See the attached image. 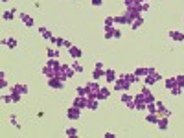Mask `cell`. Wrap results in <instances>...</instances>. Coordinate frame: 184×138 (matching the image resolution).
<instances>
[{
  "label": "cell",
  "mask_w": 184,
  "mask_h": 138,
  "mask_svg": "<svg viewBox=\"0 0 184 138\" xmlns=\"http://www.w3.org/2000/svg\"><path fill=\"white\" fill-rule=\"evenodd\" d=\"M59 63L55 61V59H50L48 61V65L44 66V76L50 79V77H57V70H59Z\"/></svg>",
  "instance_id": "obj_1"
},
{
  "label": "cell",
  "mask_w": 184,
  "mask_h": 138,
  "mask_svg": "<svg viewBox=\"0 0 184 138\" xmlns=\"http://www.w3.org/2000/svg\"><path fill=\"white\" fill-rule=\"evenodd\" d=\"M72 76H74V68H72V66H67V65H61V66H59V70H57V77H59V79L67 81V79L72 77Z\"/></svg>",
  "instance_id": "obj_2"
},
{
  "label": "cell",
  "mask_w": 184,
  "mask_h": 138,
  "mask_svg": "<svg viewBox=\"0 0 184 138\" xmlns=\"http://www.w3.org/2000/svg\"><path fill=\"white\" fill-rule=\"evenodd\" d=\"M160 79V74L157 72V70H153V68H149L147 70V76H146V83L147 85H153V83H157Z\"/></svg>",
  "instance_id": "obj_3"
},
{
  "label": "cell",
  "mask_w": 184,
  "mask_h": 138,
  "mask_svg": "<svg viewBox=\"0 0 184 138\" xmlns=\"http://www.w3.org/2000/svg\"><path fill=\"white\" fill-rule=\"evenodd\" d=\"M147 107V101H146V98H144V94H140V96H136L134 98V109H138V111H144Z\"/></svg>",
  "instance_id": "obj_4"
},
{
  "label": "cell",
  "mask_w": 184,
  "mask_h": 138,
  "mask_svg": "<svg viewBox=\"0 0 184 138\" xmlns=\"http://www.w3.org/2000/svg\"><path fill=\"white\" fill-rule=\"evenodd\" d=\"M67 116L70 120H78L79 116H81V109H78V107H70L68 111H67Z\"/></svg>",
  "instance_id": "obj_5"
},
{
  "label": "cell",
  "mask_w": 184,
  "mask_h": 138,
  "mask_svg": "<svg viewBox=\"0 0 184 138\" xmlns=\"http://www.w3.org/2000/svg\"><path fill=\"white\" fill-rule=\"evenodd\" d=\"M129 85H131V83H129V81H127V79H125V77L122 76L120 79L116 81V85H114V89H116V90H125V89L129 87Z\"/></svg>",
  "instance_id": "obj_6"
},
{
  "label": "cell",
  "mask_w": 184,
  "mask_h": 138,
  "mask_svg": "<svg viewBox=\"0 0 184 138\" xmlns=\"http://www.w3.org/2000/svg\"><path fill=\"white\" fill-rule=\"evenodd\" d=\"M86 103H89V98H85V96H78L74 101V107H78V109H85L86 107Z\"/></svg>",
  "instance_id": "obj_7"
},
{
  "label": "cell",
  "mask_w": 184,
  "mask_h": 138,
  "mask_svg": "<svg viewBox=\"0 0 184 138\" xmlns=\"http://www.w3.org/2000/svg\"><path fill=\"white\" fill-rule=\"evenodd\" d=\"M48 85H50V89H61V87H63V79H59V77H50Z\"/></svg>",
  "instance_id": "obj_8"
},
{
  "label": "cell",
  "mask_w": 184,
  "mask_h": 138,
  "mask_svg": "<svg viewBox=\"0 0 184 138\" xmlns=\"http://www.w3.org/2000/svg\"><path fill=\"white\" fill-rule=\"evenodd\" d=\"M168 123H169V116H158V122H157V125L160 127V129H166V127H168Z\"/></svg>",
  "instance_id": "obj_9"
},
{
  "label": "cell",
  "mask_w": 184,
  "mask_h": 138,
  "mask_svg": "<svg viewBox=\"0 0 184 138\" xmlns=\"http://www.w3.org/2000/svg\"><path fill=\"white\" fill-rule=\"evenodd\" d=\"M86 89H89V92H90V96H96V94H98V90L101 89L98 83H89L86 85Z\"/></svg>",
  "instance_id": "obj_10"
},
{
  "label": "cell",
  "mask_w": 184,
  "mask_h": 138,
  "mask_svg": "<svg viewBox=\"0 0 184 138\" xmlns=\"http://www.w3.org/2000/svg\"><path fill=\"white\" fill-rule=\"evenodd\" d=\"M127 9H133V7H138L140 9V4H142V0H123Z\"/></svg>",
  "instance_id": "obj_11"
},
{
  "label": "cell",
  "mask_w": 184,
  "mask_h": 138,
  "mask_svg": "<svg viewBox=\"0 0 184 138\" xmlns=\"http://www.w3.org/2000/svg\"><path fill=\"white\" fill-rule=\"evenodd\" d=\"M109 92H111L109 89H103V87H101V89L98 90V94H96V98H98V100H105V98H109Z\"/></svg>",
  "instance_id": "obj_12"
},
{
  "label": "cell",
  "mask_w": 184,
  "mask_h": 138,
  "mask_svg": "<svg viewBox=\"0 0 184 138\" xmlns=\"http://www.w3.org/2000/svg\"><path fill=\"white\" fill-rule=\"evenodd\" d=\"M122 101L127 105L129 109H134V98H131V96H127V94H125V96L122 98Z\"/></svg>",
  "instance_id": "obj_13"
},
{
  "label": "cell",
  "mask_w": 184,
  "mask_h": 138,
  "mask_svg": "<svg viewBox=\"0 0 184 138\" xmlns=\"http://www.w3.org/2000/svg\"><path fill=\"white\" fill-rule=\"evenodd\" d=\"M157 111H158V114H160V116H169V114H171V112H169V111H168V109H166L160 101L157 103Z\"/></svg>",
  "instance_id": "obj_14"
},
{
  "label": "cell",
  "mask_w": 184,
  "mask_h": 138,
  "mask_svg": "<svg viewBox=\"0 0 184 138\" xmlns=\"http://www.w3.org/2000/svg\"><path fill=\"white\" fill-rule=\"evenodd\" d=\"M13 92L22 96V94H26V92H28V87H26V85H17V87H13Z\"/></svg>",
  "instance_id": "obj_15"
},
{
  "label": "cell",
  "mask_w": 184,
  "mask_h": 138,
  "mask_svg": "<svg viewBox=\"0 0 184 138\" xmlns=\"http://www.w3.org/2000/svg\"><path fill=\"white\" fill-rule=\"evenodd\" d=\"M142 94H144V98H146V101H147V103H153V101H155V98H153V94H151V90H149V89H144V90H142Z\"/></svg>",
  "instance_id": "obj_16"
},
{
  "label": "cell",
  "mask_w": 184,
  "mask_h": 138,
  "mask_svg": "<svg viewBox=\"0 0 184 138\" xmlns=\"http://www.w3.org/2000/svg\"><path fill=\"white\" fill-rule=\"evenodd\" d=\"M169 37H171V39H175V41H179V42H180V41H184V33H179V31H173V30L169 31Z\"/></svg>",
  "instance_id": "obj_17"
},
{
  "label": "cell",
  "mask_w": 184,
  "mask_h": 138,
  "mask_svg": "<svg viewBox=\"0 0 184 138\" xmlns=\"http://www.w3.org/2000/svg\"><path fill=\"white\" fill-rule=\"evenodd\" d=\"M18 100H20V94H15V92L11 94V96H6V98H4L6 103H13V101H18Z\"/></svg>",
  "instance_id": "obj_18"
},
{
  "label": "cell",
  "mask_w": 184,
  "mask_h": 138,
  "mask_svg": "<svg viewBox=\"0 0 184 138\" xmlns=\"http://www.w3.org/2000/svg\"><path fill=\"white\" fill-rule=\"evenodd\" d=\"M105 77H107V81H109V83H114V81H116V72L107 70V72H105Z\"/></svg>",
  "instance_id": "obj_19"
},
{
  "label": "cell",
  "mask_w": 184,
  "mask_h": 138,
  "mask_svg": "<svg viewBox=\"0 0 184 138\" xmlns=\"http://www.w3.org/2000/svg\"><path fill=\"white\" fill-rule=\"evenodd\" d=\"M166 87L171 90V89H175V87H179V85H177V77H169L168 81H166Z\"/></svg>",
  "instance_id": "obj_20"
},
{
  "label": "cell",
  "mask_w": 184,
  "mask_h": 138,
  "mask_svg": "<svg viewBox=\"0 0 184 138\" xmlns=\"http://www.w3.org/2000/svg\"><path fill=\"white\" fill-rule=\"evenodd\" d=\"M78 96H85V98H90V92L86 87H79L78 89Z\"/></svg>",
  "instance_id": "obj_21"
},
{
  "label": "cell",
  "mask_w": 184,
  "mask_h": 138,
  "mask_svg": "<svg viewBox=\"0 0 184 138\" xmlns=\"http://www.w3.org/2000/svg\"><path fill=\"white\" fill-rule=\"evenodd\" d=\"M20 18H22V22L26 24V26H33V18H31V17H28V15H20Z\"/></svg>",
  "instance_id": "obj_22"
},
{
  "label": "cell",
  "mask_w": 184,
  "mask_h": 138,
  "mask_svg": "<svg viewBox=\"0 0 184 138\" xmlns=\"http://www.w3.org/2000/svg\"><path fill=\"white\" fill-rule=\"evenodd\" d=\"M70 55H72V57H75V59L81 57V50H79V48H75V46H72V48H70Z\"/></svg>",
  "instance_id": "obj_23"
},
{
  "label": "cell",
  "mask_w": 184,
  "mask_h": 138,
  "mask_svg": "<svg viewBox=\"0 0 184 138\" xmlns=\"http://www.w3.org/2000/svg\"><path fill=\"white\" fill-rule=\"evenodd\" d=\"M39 33H41L42 37H46L48 41H52V33H50V31H48L46 28H39Z\"/></svg>",
  "instance_id": "obj_24"
},
{
  "label": "cell",
  "mask_w": 184,
  "mask_h": 138,
  "mask_svg": "<svg viewBox=\"0 0 184 138\" xmlns=\"http://www.w3.org/2000/svg\"><path fill=\"white\" fill-rule=\"evenodd\" d=\"M147 70L149 68H136V72H134V76L140 79V76H147Z\"/></svg>",
  "instance_id": "obj_25"
},
{
  "label": "cell",
  "mask_w": 184,
  "mask_h": 138,
  "mask_svg": "<svg viewBox=\"0 0 184 138\" xmlns=\"http://www.w3.org/2000/svg\"><path fill=\"white\" fill-rule=\"evenodd\" d=\"M101 76H105V74L101 72V66H96V68H94V79H98V77H101Z\"/></svg>",
  "instance_id": "obj_26"
},
{
  "label": "cell",
  "mask_w": 184,
  "mask_h": 138,
  "mask_svg": "<svg viewBox=\"0 0 184 138\" xmlns=\"http://www.w3.org/2000/svg\"><path fill=\"white\" fill-rule=\"evenodd\" d=\"M123 77H125V79H127L129 83H134V81L138 79V77L134 76V74H123Z\"/></svg>",
  "instance_id": "obj_27"
},
{
  "label": "cell",
  "mask_w": 184,
  "mask_h": 138,
  "mask_svg": "<svg viewBox=\"0 0 184 138\" xmlns=\"http://www.w3.org/2000/svg\"><path fill=\"white\" fill-rule=\"evenodd\" d=\"M4 44L9 46V48H15V46H17V41H15V39H9V41H4Z\"/></svg>",
  "instance_id": "obj_28"
},
{
  "label": "cell",
  "mask_w": 184,
  "mask_h": 138,
  "mask_svg": "<svg viewBox=\"0 0 184 138\" xmlns=\"http://www.w3.org/2000/svg\"><path fill=\"white\" fill-rule=\"evenodd\" d=\"M142 22H144V20H142V17H138V18L134 20V22H133V28H134V30H138L140 26H142Z\"/></svg>",
  "instance_id": "obj_29"
},
{
  "label": "cell",
  "mask_w": 184,
  "mask_h": 138,
  "mask_svg": "<svg viewBox=\"0 0 184 138\" xmlns=\"http://www.w3.org/2000/svg\"><path fill=\"white\" fill-rule=\"evenodd\" d=\"M48 55H50V59H57L59 57V54H57L55 50H48Z\"/></svg>",
  "instance_id": "obj_30"
},
{
  "label": "cell",
  "mask_w": 184,
  "mask_h": 138,
  "mask_svg": "<svg viewBox=\"0 0 184 138\" xmlns=\"http://www.w3.org/2000/svg\"><path fill=\"white\" fill-rule=\"evenodd\" d=\"M72 68H74V72H78V74H79V72H83V66L79 65V63H74V66H72Z\"/></svg>",
  "instance_id": "obj_31"
},
{
  "label": "cell",
  "mask_w": 184,
  "mask_h": 138,
  "mask_svg": "<svg viewBox=\"0 0 184 138\" xmlns=\"http://www.w3.org/2000/svg\"><path fill=\"white\" fill-rule=\"evenodd\" d=\"M169 92H171V94H175V96H179V94L182 92V87H175V89H171Z\"/></svg>",
  "instance_id": "obj_32"
},
{
  "label": "cell",
  "mask_w": 184,
  "mask_h": 138,
  "mask_svg": "<svg viewBox=\"0 0 184 138\" xmlns=\"http://www.w3.org/2000/svg\"><path fill=\"white\" fill-rule=\"evenodd\" d=\"M177 85L184 89V76H177Z\"/></svg>",
  "instance_id": "obj_33"
},
{
  "label": "cell",
  "mask_w": 184,
  "mask_h": 138,
  "mask_svg": "<svg viewBox=\"0 0 184 138\" xmlns=\"http://www.w3.org/2000/svg\"><path fill=\"white\" fill-rule=\"evenodd\" d=\"M112 24H114V18H111V17H109V18L105 20V28H111Z\"/></svg>",
  "instance_id": "obj_34"
},
{
  "label": "cell",
  "mask_w": 184,
  "mask_h": 138,
  "mask_svg": "<svg viewBox=\"0 0 184 138\" xmlns=\"http://www.w3.org/2000/svg\"><path fill=\"white\" fill-rule=\"evenodd\" d=\"M147 9H149V4H147V2H142V4H140V11H147Z\"/></svg>",
  "instance_id": "obj_35"
},
{
  "label": "cell",
  "mask_w": 184,
  "mask_h": 138,
  "mask_svg": "<svg viewBox=\"0 0 184 138\" xmlns=\"http://www.w3.org/2000/svg\"><path fill=\"white\" fill-rule=\"evenodd\" d=\"M2 17H4L6 20H9V18H13V11H6V13H4Z\"/></svg>",
  "instance_id": "obj_36"
},
{
  "label": "cell",
  "mask_w": 184,
  "mask_h": 138,
  "mask_svg": "<svg viewBox=\"0 0 184 138\" xmlns=\"http://www.w3.org/2000/svg\"><path fill=\"white\" fill-rule=\"evenodd\" d=\"M75 134H78L75 129H67V136H75Z\"/></svg>",
  "instance_id": "obj_37"
},
{
  "label": "cell",
  "mask_w": 184,
  "mask_h": 138,
  "mask_svg": "<svg viewBox=\"0 0 184 138\" xmlns=\"http://www.w3.org/2000/svg\"><path fill=\"white\" fill-rule=\"evenodd\" d=\"M63 46H67V48L70 50V48H72V42H68V41H64V44H63Z\"/></svg>",
  "instance_id": "obj_38"
},
{
  "label": "cell",
  "mask_w": 184,
  "mask_h": 138,
  "mask_svg": "<svg viewBox=\"0 0 184 138\" xmlns=\"http://www.w3.org/2000/svg\"><path fill=\"white\" fill-rule=\"evenodd\" d=\"M101 2H103V0H92V4H94V6H100Z\"/></svg>",
  "instance_id": "obj_39"
},
{
  "label": "cell",
  "mask_w": 184,
  "mask_h": 138,
  "mask_svg": "<svg viewBox=\"0 0 184 138\" xmlns=\"http://www.w3.org/2000/svg\"><path fill=\"white\" fill-rule=\"evenodd\" d=\"M2 2H7V0H2Z\"/></svg>",
  "instance_id": "obj_40"
}]
</instances>
